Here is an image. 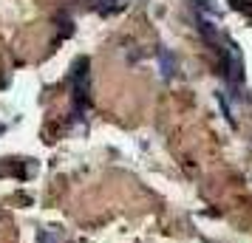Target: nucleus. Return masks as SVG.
Wrapping results in <instances>:
<instances>
[{
  "instance_id": "1",
  "label": "nucleus",
  "mask_w": 252,
  "mask_h": 243,
  "mask_svg": "<svg viewBox=\"0 0 252 243\" xmlns=\"http://www.w3.org/2000/svg\"><path fill=\"white\" fill-rule=\"evenodd\" d=\"M71 85H74V99L80 108L88 105V93H91V80H88V59H80L77 68L71 74Z\"/></svg>"
},
{
  "instance_id": "2",
  "label": "nucleus",
  "mask_w": 252,
  "mask_h": 243,
  "mask_svg": "<svg viewBox=\"0 0 252 243\" xmlns=\"http://www.w3.org/2000/svg\"><path fill=\"white\" fill-rule=\"evenodd\" d=\"M159 65L164 68V77H173V71H176V59H173L170 51H164V48H161V54H159Z\"/></svg>"
},
{
  "instance_id": "3",
  "label": "nucleus",
  "mask_w": 252,
  "mask_h": 243,
  "mask_svg": "<svg viewBox=\"0 0 252 243\" xmlns=\"http://www.w3.org/2000/svg\"><path fill=\"white\" fill-rule=\"evenodd\" d=\"M0 130H3V125H0Z\"/></svg>"
}]
</instances>
